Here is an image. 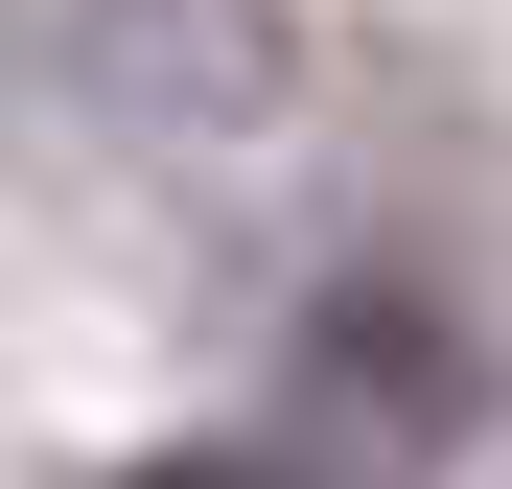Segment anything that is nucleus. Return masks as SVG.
<instances>
[{
    "label": "nucleus",
    "mask_w": 512,
    "mask_h": 489,
    "mask_svg": "<svg viewBox=\"0 0 512 489\" xmlns=\"http://www.w3.org/2000/svg\"><path fill=\"white\" fill-rule=\"evenodd\" d=\"M303 420L350 443V466H443V443H466L443 303H326V326H303Z\"/></svg>",
    "instance_id": "obj_1"
},
{
    "label": "nucleus",
    "mask_w": 512,
    "mask_h": 489,
    "mask_svg": "<svg viewBox=\"0 0 512 489\" xmlns=\"http://www.w3.org/2000/svg\"><path fill=\"white\" fill-rule=\"evenodd\" d=\"M117 489H303V466H233V443H187V466H117Z\"/></svg>",
    "instance_id": "obj_2"
}]
</instances>
